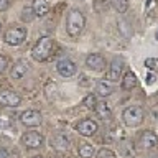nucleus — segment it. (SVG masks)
<instances>
[{
  "instance_id": "a211bd4d",
  "label": "nucleus",
  "mask_w": 158,
  "mask_h": 158,
  "mask_svg": "<svg viewBox=\"0 0 158 158\" xmlns=\"http://www.w3.org/2000/svg\"><path fill=\"white\" fill-rule=\"evenodd\" d=\"M137 76H135V73H132V71H128L125 73V76H123L122 79V89L123 91H132L133 87L137 86Z\"/></svg>"
},
{
  "instance_id": "9b49d317",
  "label": "nucleus",
  "mask_w": 158,
  "mask_h": 158,
  "mask_svg": "<svg viewBox=\"0 0 158 158\" xmlns=\"http://www.w3.org/2000/svg\"><path fill=\"white\" fill-rule=\"evenodd\" d=\"M56 69L63 77H71V76H74V73H76V64H74V61H71V59L63 58L58 61Z\"/></svg>"
},
{
  "instance_id": "4be33fe9",
  "label": "nucleus",
  "mask_w": 158,
  "mask_h": 158,
  "mask_svg": "<svg viewBox=\"0 0 158 158\" xmlns=\"http://www.w3.org/2000/svg\"><path fill=\"white\" fill-rule=\"evenodd\" d=\"M96 104H97V99H96V96H92V94L86 96V97H84V101H82V106L87 107V109H94V107H96Z\"/></svg>"
},
{
  "instance_id": "0eeeda50",
  "label": "nucleus",
  "mask_w": 158,
  "mask_h": 158,
  "mask_svg": "<svg viewBox=\"0 0 158 158\" xmlns=\"http://www.w3.org/2000/svg\"><path fill=\"white\" fill-rule=\"evenodd\" d=\"M20 120H22V123L27 125V127H36V125H40V123L43 122V117H41V114H40V110L28 109V110L22 112Z\"/></svg>"
},
{
  "instance_id": "cd10ccee",
  "label": "nucleus",
  "mask_w": 158,
  "mask_h": 158,
  "mask_svg": "<svg viewBox=\"0 0 158 158\" xmlns=\"http://www.w3.org/2000/svg\"><path fill=\"white\" fill-rule=\"evenodd\" d=\"M0 158H7V153H5L3 150H0Z\"/></svg>"
},
{
  "instance_id": "f3484780",
  "label": "nucleus",
  "mask_w": 158,
  "mask_h": 158,
  "mask_svg": "<svg viewBox=\"0 0 158 158\" xmlns=\"http://www.w3.org/2000/svg\"><path fill=\"white\" fill-rule=\"evenodd\" d=\"M77 153L81 158H92L96 155V148H94V145H91V143L82 142V143H79V147H77Z\"/></svg>"
},
{
  "instance_id": "f03ea898",
  "label": "nucleus",
  "mask_w": 158,
  "mask_h": 158,
  "mask_svg": "<svg viewBox=\"0 0 158 158\" xmlns=\"http://www.w3.org/2000/svg\"><path fill=\"white\" fill-rule=\"evenodd\" d=\"M53 46H54V40L51 36H41L31 49V58L35 61H46L51 56Z\"/></svg>"
},
{
  "instance_id": "b1692460",
  "label": "nucleus",
  "mask_w": 158,
  "mask_h": 158,
  "mask_svg": "<svg viewBox=\"0 0 158 158\" xmlns=\"http://www.w3.org/2000/svg\"><path fill=\"white\" fill-rule=\"evenodd\" d=\"M7 66H8V59H7V56L0 54V74H2L5 69H7Z\"/></svg>"
},
{
  "instance_id": "393cba45",
  "label": "nucleus",
  "mask_w": 158,
  "mask_h": 158,
  "mask_svg": "<svg viewBox=\"0 0 158 158\" xmlns=\"http://www.w3.org/2000/svg\"><path fill=\"white\" fill-rule=\"evenodd\" d=\"M156 64H158V61H156L155 58H147V59H145V66H147L148 69H155Z\"/></svg>"
},
{
  "instance_id": "1a4fd4ad",
  "label": "nucleus",
  "mask_w": 158,
  "mask_h": 158,
  "mask_svg": "<svg viewBox=\"0 0 158 158\" xmlns=\"http://www.w3.org/2000/svg\"><path fill=\"white\" fill-rule=\"evenodd\" d=\"M138 145L145 150H153V148L158 147V135L152 130H145L142 132L140 140H138Z\"/></svg>"
},
{
  "instance_id": "6e6552de",
  "label": "nucleus",
  "mask_w": 158,
  "mask_h": 158,
  "mask_svg": "<svg viewBox=\"0 0 158 158\" xmlns=\"http://www.w3.org/2000/svg\"><path fill=\"white\" fill-rule=\"evenodd\" d=\"M22 104V97L18 96L15 91H2L0 92V106L3 107H18Z\"/></svg>"
},
{
  "instance_id": "aec40b11",
  "label": "nucleus",
  "mask_w": 158,
  "mask_h": 158,
  "mask_svg": "<svg viewBox=\"0 0 158 158\" xmlns=\"http://www.w3.org/2000/svg\"><path fill=\"white\" fill-rule=\"evenodd\" d=\"M110 3L118 13H125L128 10V0H110Z\"/></svg>"
},
{
  "instance_id": "f257e3e1",
  "label": "nucleus",
  "mask_w": 158,
  "mask_h": 158,
  "mask_svg": "<svg viewBox=\"0 0 158 158\" xmlns=\"http://www.w3.org/2000/svg\"><path fill=\"white\" fill-rule=\"evenodd\" d=\"M84 27H86V17H84V13L77 8L69 10V13L66 17V31H68L69 36L79 38Z\"/></svg>"
},
{
  "instance_id": "412c9836",
  "label": "nucleus",
  "mask_w": 158,
  "mask_h": 158,
  "mask_svg": "<svg viewBox=\"0 0 158 158\" xmlns=\"http://www.w3.org/2000/svg\"><path fill=\"white\" fill-rule=\"evenodd\" d=\"M96 158H117L115 156V153H114L110 148H101V150H99L97 153H96Z\"/></svg>"
},
{
  "instance_id": "9d476101",
  "label": "nucleus",
  "mask_w": 158,
  "mask_h": 158,
  "mask_svg": "<svg viewBox=\"0 0 158 158\" xmlns=\"http://www.w3.org/2000/svg\"><path fill=\"white\" fill-rule=\"evenodd\" d=\"M86 66L89 69H92V71L99 73L106 68V59H104V56L99 53H91V54H87V58H86Z\"/></svg>"
},
{
  "instance_id": "2eb2a0df",
  "label": "nucleus",
  "mask_w": 158,
  "mask_h": 158,
  "mask_svg": "<svg viewBox=\"0 0 158 158\" xmlns=\"http://www.w3.org/2000/svg\"><path fill=\"white\" fill-rule=\"evenodd\" d=\"M33 13L35 17H44L49 12V2L48 0H33Z\"/></svg>"
},
{
  "instance_id": "7ed1b4c3",
  "label": "nucleus",
  "mask_w": 158,
  "mask_h": 158,
  "mask_svg": "<svg viewBox=\"0 0 158 158\" xmlns=\"http://www.w3.org/2000/svg\"><path fill=\"white\" fill-rule=\"evenodd\" d=\"M145 118V110L142 106H128L122 112V120L127 127H138Z\"/></svg>"
},
{
  "instance_id": "39448f33",
  "label": "nucleus",
  "mask_w": 158,
  "mask_h": 158,
  "mask_svg": "<svg viewBox=\"0 0 158 158\" xmlns=\"http://www.w3.org/2000/svg\"><path fill=\"white\" fill-rule=\"evenodd\" d=\"M22 143H23L25 148H28V150H35V148L43 147L44 137L38 132H27L22 135Z\"/></svg>"
},
{
  "instance_id": "c85d7f7f",
  "label": "nucleus",
  "mask_w": 158,
  "mask_h": 158,
  "mask_svg": "<svg viewBox=\"0 0 158 158\" xmlns=\"http://www.w3.org/2000/svg\"><path fill=\"white\" fill-rule=\"evenodd\" d=\"M31 158H44L43 155H35V156H31Z\"/></svg>"
},
{
  "instance_id": "5701e85b",
  "label": "nucleus",
  "mask_w": 158,
  "mask_h": 158,
  "mask_svg": "<svg viewBox=\"0 0 158 158\" xmlns=\"http://www.w3.org/2000/svg\"><path fill=\"white\" fill-rule=\"evenodd\" d=\"M35 18V13H33V8L31 7H27V8H23V12H22V20L23 22H31V20Z\"/></svg>"
},
{
  "instance_id": "7c9ffc66",
  "label": "nucleus",
  "mask_w": 158,
  "mask_h": 158,
  "mask_svg": "<svg viewBox=\"0 0 158 158\" xmlns=\"http://www.w3.org/2000/svg\"><path fill=\"white\" fill-rule=\"evenodd\" d=\"M0 30H2V23H0Z\"/></svg>"
},
{
  "instance_id": "423d86ee",
  "label": "nucleus",
  "mask_w": 158,
  "mask_h": 158,
  "mask_svg": "<svg viewBox=\"0 0 158 158\" xmlns=\"http://www.w3.org/2000/svg\"><path fill=\"white\" fill-rule=\"evenodd\" d=\"M76 130L79 132V135H82V137H92L97 133L99 125H97L96 120H92V118H82V120L77 123Z\"/></svg>"
},
{
  "instance_id": "6ab92c4d",
  "label": "nucleus",
  "mask_w": 158,
  "mask_h": 158,
  "mask_svg": "<svg viewBox=\"0 0 158 158\" xmlns=\"http://www.w3.org/2000/svg\"><path fill=\"white\" fill-rule=\"evenodd\" d=\"M94 110H96V114L101 118H104V120H109V118L112 117V110L106 102H97L96 107H94Z\"/></svg>"
},
{
  "instance_id": "4468645a",
  "label": "nucleus",
  "mask_w": 158,
  "mask_h": 158,
  "mask_svg": "<svg viewBox=\"0 0 158 158\" xmlns=\"http://www.w3.org/2000/svg\"><path fill=\"white\" fill-rule=\"evenodd\" d=\"M28 69H30V64L25 61V59H20V61H17L13 64L12 73H10V77L12 79H23L25 74L28 73Z\"/></svg>"
},
{
  "instance_id": "dca6fc26",
  "label": "nucleus",
  "mask_w": 158,
  "mask_h": 158,
  "mask_svg": "<svg viewBox=\"0 0 158 158\" xmlns=\"http://www.w3.org/2000/svg\"><path fill=\"white\" fill-rule=\"evenodd\" d=\"M96 92H97V96H101V97L110 96V94L114 92L112 82H110V81H106V79L99 81V82H97V86H96Z\"/></svg>"
},
{
  "instance_id": "bb28decb",
  "label": "nucleus",
  "mask_w": 158,
  "mask_h": 158,
  "mask_svg": "<svg viewBox=\"0 0 158 158\" xmlns=\"http://www.w3.org/2000/svg\"><path fill=\"white\" fill-rule=\"evenodd\" d=\"M147 82H148V84H152V82H153V76H152V74L147 77Z\"/></svg>"
},
{
  "instance_id": "c756f323",
  "label": "nucleus",
  "mask_w": 158,
  "mask_h": 158,
  "mask_svg": "<svg viewBox=\"0 0 158 158\" xmlns=\"http://www.w3.org/2000/svg\"><path fill=\"white\" fill-rule=\"evenodd\" d=\"M155 36H156V40H158V31H156V35H155Z\"/></svg>"
},
{
  "instance_id": "ddd939ff",
  "label": "nucleus",
  "mask_w": 158,
  "mask_h": 158,
  "mask_svg": "<svg viewBox=\"0 0 158 158\" xmlns=\"http://www.w3.org/2000/svg\"><path fill=\"white\" fill-rule=\"evenodd\" d=\"M69 143H71L69 142V137L66 135V133H63V132H58L56 135L51 138V147L56 152H68Z\"/></svg>"
},
{
  "instance_id": "a878e982",
  "label": "nucleus",
  "mask_w": 158,
  "mask_h": 158,
  "mask_svg": "<svg viewBox=\"0 0 158 158\" xmlns=\"http://www.w3.org/2000/svg\"><path fill=\"white\" fill-rule=\"evenodd\" d=\"M8 5H10L8 0H0V12H5L8 8Z\"/></svg>"
},
{
  "instance_id": "f8f14e48",
  "label": "nucleus",
  "mask_w": 158,
  "mask_h": 158,
  "mask_svg": "<svg viewBox=\"0 0 158 158\" xmlns=\"http://www.w3.org/2000/svg\"><path fill=\"white\" fill-rule=\"evenodd\" d=\"M122 71H123V61L115 58L110 63V68H109V74H107L109 81L110 82H118V79L122 77Z\"/></svg>"
},
{
  "instance_id": "20e7f679",
  "label": "nucleus",
  "mask_w": 158,
  "mask_h": 158,
  "mask_svg": "<svg viewBox=\"0 0 158 158\" xmlns=\"http://www.w3.org/2000/svg\"><path fill=\"white\" fill-rule=\"evenodd\" d=\"M3 40H5L7 44H10V46H18V44H22L25 40H27V27H12V28H8Z\"/></svg>"
}]
</instances>
